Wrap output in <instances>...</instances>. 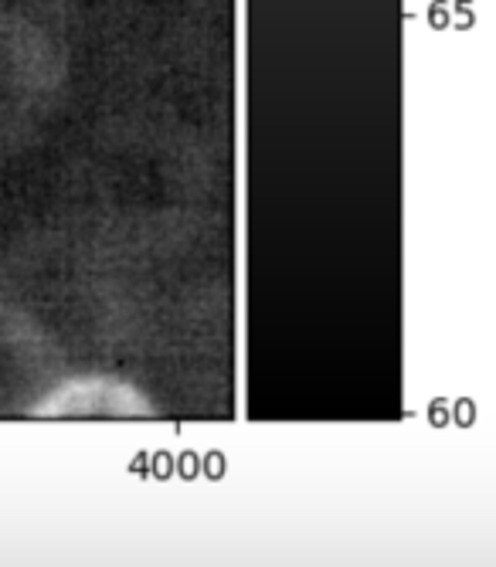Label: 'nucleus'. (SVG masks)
<instances>
[{
  "mask_svg": "<svg viewBox=\"0 0 496 567\" xmlns=\"http://www.w3.org/2000/svg\"><path fill=\"white\" fill-rule=\"evenodd\" d=\"M62 51L34 21L0 8V153L24 146L62 95Z\"/></svg>",
  "mask_w": 496,
  "mask_h": 567,
  "instance_id": "f257e3e1",
  "label": "nucleus"
},
{
  "mask_svg": "<svg viewBox=\"0 0 496 567\" xmlns=\"http://www.w3.org/2000/svg\"><path fill=\"white\" fill-rule=\"evenodd\" d=\"M55 353L44 333L11 306H0V415L34 401L52 388Z\"/></svg>",
  "mask_w": 496,
  "mask_h": 567,
  "instance_id": "f03ea898",
  "label": "nucleus"
},
{
  "mask_svg": "<svg viewBox=\"0 0 496 567\" xmlns=\"http://www.w3.org/2000/svg\"><path fill=\"white\" fill-rule=\"evenodd\" d=\"M28 415L41 419H143L151 401L120 378H69L48 388Z\"/></svg>",
  "mask_w": 496,
  "mask_h": 567,
  "instance_id": "7ed1b4c3",
  "label": "nucleus"
}]
</instances>
